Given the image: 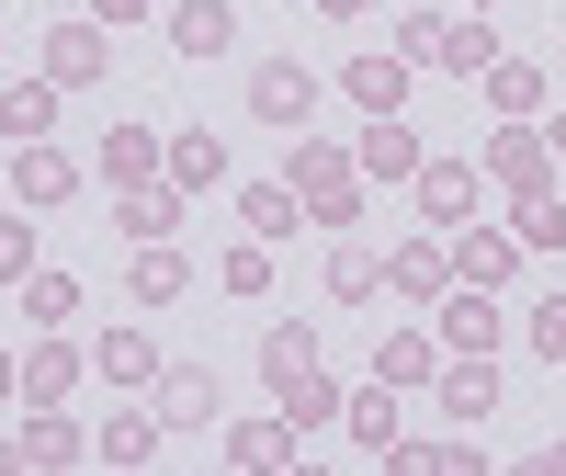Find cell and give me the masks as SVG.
<instances>
[{
  "label": "cell",
  "instance_id": "obj_3",
  "mask_svg": "<svg viewBox=\"0 0 566 476\" xmlns=\"http://www.w3.org/2000/svg\"><path fill=\"white\" fill-rule=\"evenodd\" d=\"M544 148H555L544 125H499V136H488V170L510 182V205H533V194H555V170H544Z\"/></svg>",
  "mask_w": 566,
  "mask_h": 476
},
{
  "label": "cell",
  "instance_id": "obj_18",
  "mask_svg": "<svg viewBox=\"0 0 566 476\" xmlns=\"http://www.w3.org/2000/svg\"><path fill=\"white\" fill-rule=\"evenodd\" d=\"M239 216H250V238H295L306 227V194H295V182H250Z\"/></svg>",
  "mask_w": 566,
  "mask_h": 476
},
{
  "label": "cell",
  "instance_id": "obj_9",
  "mask_svg": "<svg viewBox=\"0 0 566 476\" xmlns=\"http://www.w3.org/2000/svg\"><path fill=\"white\" fill-rule=\"evenodd\" d=\"M340 91H352L363 114H397V103H408V58H397V45H386V58L363 45V58H340Z\"/></svg>",
  "mask_w": 566,
  "mask_h": 476
},
{
  "label": "cell",
  "instance_id": "obj_8",
  "mask_svg": "<svg viewBox=\"0 0 566 476\" xmlns=\"http://www.w3.org/2000/svg\"><path fill=\"white\" fill-rule=\"evenodd\" d=\"M159 420L170 432H205L216 420V363H159Z\"/></svg>",
  "mask_w": 566,
  "mask_h": 476
},
{
  "label": "cell",
  "instance_id": "obj_1",
  "mask_svg": "<svg viewBox=\"0 0 566 476\" xmlns=\"http://www.w3.org/2000/svg\"><path fill=\"white\" fill-rule=\"evenodd\" d=\"M295 194H306V227H352L363 216V159L328 148V136H295Z\"/></svg>",
  "mask_w": 566,
  "mask_h": 476
},
{
  "label": "cell",
  "instance_id": "obj_28",
  "mask_svg": "<svg viewBox=\"0 0 566 476\" xmlns=\"http://www.w3.org/2000/svg\"><path fill=\"white\" fill-rule=\"evenodd\" d=\"M352 443H363V454H397V397H386V374H374V397H352Z\"/></svg>",
  "mask_w": 566,
  "mask_h": 476
},
{
  "label": "cell",
  "instance_id": "obj_20",
  "mask_svg": "<svg viewBox=\"0 0 566 476\" xmlns=\"http://www.w3.org/2000/svg\"><path fill=\"white\" fill-rule=\"evenodd\" d=\"M374 374H386V386H431V374H442V341L397 329V341H374Z\"/></svg>",
  "mask_w": 566,
  "mask_h": 476
},
{
  "label": "cell",
  "instance_id": "obj_11",
  "mask_svg": "<svg viewBox=\"0 0 566 476\" xmlns=\"http://www.w3.org/2000/svg\"><path fill=\"white\" fill-rule=\"evenodd\" d=\"M464 205H476V159H419V216L464 227Z\"/></svg>",
  "mask_w": 566,
  "mask_h": 476
},
{
  "label": "cell",
  "instance_id": "obj_33",
  "mask_svg": "<svg viewBox=\"0 0 566 476\" xmlns=\"http://www.w3.org/2000/svg\"><path fill=\"white\" fill-rule=\"evenodd\" d=\"M374 283H386V272H374V250H352V238H340V250H328V296H340V307H363Z\"/></svg>",
  "mask_w": 566,
  "mask_h": 476
},
{
  "label": "cell",
  "instance_id": "obj_34",
  "mask_svg": "<svg viewBox=\"0 0 566 476\" xmlns=\"http://www.w3.org/2000/svg\"><path fill=\"white\" fill-rule=\"evenodd\" d=\"M442 34H453V12H408L397 23V58L408 69H442Z\"/></svg>",
  "mask_w": 566,
  "mask_h": 476
},
{
  "label": "cell",
  "instance_id": "obj_21",
  "mask_svg": "<svg viewBox=\"0 0 566 476\" xmlns=\"http://www.w3.org/2000/svg\"><path fill=\"white\" fill-rule=\"evenodd\" d=\"M148 170H159V136H148V125H114V148H103V182H114V194H136Z\"/></svg>",
  "mask_w": 566,
  "mask_h": 476
},
{
  "label": "cell",
  "instance_id": "obj_38",
  "mask_svg": "<svg viewBox=\"0 0 566 476\" xmlns=\"http://www.w3.org/2000/svg\"><path fill=\"white\" fill-rule=\"evenodd\" d=\"M34 272V216H0V283Z\"/></svg>",
  "mask_w": 566,
  "mask_h": 476
},
{
  "label": "cell",
  "instance_id": "obj_31",
  "mask_svg": "<svg viewBox=\"0 0 566 476\" xmlns=\"http://www.w3.org/2000/svg\"><path fill=\"white\" fill-rule=\"evenodd\" d=\"M283 454H295L283 420H239V432H227V465H283Z\"/></svg>",
  "mask_w": 566,
  "mask_h": 476
},
{
  "label": "cell",
  "instance_id": "obj_23",
  "mask_svg": "<svg viewBox=\"0 0 566 476\" xmlns=\"http://www.w3.org/2000/svg\"><path fill=\"white\" fill-rule=\"evenodd\" d=\"M80 454H91V443L69 432L57 408H23V465H80Z\"/></svg>",
  "mask_w": 566,
  "mask_h": 476
},
{
  "label": "cell",
  "instance_id": "obj_22",
  "mask_svg": "<svg viewBox=\"0 0 566 476\" xmlns=\"http://www.w3.org/2000/svg\"><path fill=\"white\" fill-rule=\"evenodd\" d=\"M488 103L499 114H544V69L533 58H488Z\"/></svg>",
  "mask_w": 566,
  "mask_h": 476
},
{
  "label": "cell",
  "instance_id": "obj_44",
  "mask_svg": "<svg viewBox=\"0 0 566 476\" xmlns=\"http://www.w3.org/2000/svg\"><path fill=\"white\" fill-rule=\"evenodd\" d=\"M328 12H363V0H328Z\"/></svg>",
  "mask_w": 566,
  "mask_h": 476
},
{
  "label": "cell",
  "instance_id": "obj_6",
  "mask_svg": "<svg viewBox=\"0 0 566 476\" xmlns=\"http://www.w3.org/2000/svg\"><path fill=\"white\" fill-rule=\"evenodd\" d=\"M12 194H23L34 216H45V205H69V194H80V159H69V148H45V136H34V148H12Z\"/></svg>",
  "mask_w": 566,
  "mask_h": 476
},
{
  "label": "cell",
  "instance_id": "obj_19",
  "mask_svg": "<svg viewBox=\"0 0 566 476\" xmlns=\"http://www.w3.org/2000/svg\"><path fill=\"white\" fill-rule=\"evenodd\" d=\"M272 408H283V432H328V420H340V386H328V374L306 363V374H295V386H283Z\"/></svg>",
  "mask_w": 566,
  "mask_h": 476
},
{
  "label": "cell",
  "instance_id": "obj_4",
  "mask_svg": "<svg viewBox=\"0 0 566 476\" xmlns=\"http://www.w3.org/2000/svg\"><path fill=\"white\" fill-rule=\"evenodd\" d=\"M510 272H522V227H476V216H464L453 227V283H488V296H499Z\"/></svg>",
  "mask_w": 566,
  "mask_h": 476
},
{
  "label": "cell",
  "instance_id": "obj_24",
  "mask_svg": "<svg viewBox=\"0 0 566 476\" xmlns=\"http://www.w3.org/2000/svg\"><path fill=\"white\" fill-rule=\"evenodd\" d=\"M114 227L136 238V250H148V238H170V227H181V194H148V182H136V194L114 205Z\"/></svg>",
  "mask_w": 566,
  "mask_h": 476
},
{
  "label": "cell",
  "instance_id": "obj_2",
  "mask_svg": "<svg viewBox=\"0 0 566 476\" xmlns=\"http://www.w3.org/2000/svg\"><path fill=\"white\" fill-rule=\"evenodd\" d=\"M306 114H317V69H295V58H261V69H250V125L306 136Z\"/></svg>",
  "mask_w": 566,
  "mask_h": 476
},
{
  "label": "cell",
  "instance_id": "obj_25",
  "mask_svg": "<svg viewBox=\"0 0 566 476\" xmlns=\"http://www.w3.org/2000/svg\"><path fill=\"white\" fill-rule=\"evenodd\" d=\"M170 182H181V194L227 182V136H170Z\"/></svg>",
  "mask_w": 566,
  "mask_h": 476
},
{
  "label": "cell",
  "instance_id": "obj_26",
  "mask_svg": "<svg viewBox=\"0 0 566 476\" xmlns=\"http://www.w3.org/2000/svg\"><path fill=\"white\" fill-rule=\"evenodd\" d=\"M69 386H80V352H57V341H45V352L23 363V408H57Z\"/></svg>",
  "mask_w": 566,
  "mask_h": 476
},
{
  "label": "cell",
  "instance_id": "obj_13",
  "mask_svg": "<svg viewBox=\"0 0 566 476\" xmlns=\"http://www.w3.org/2000/svg\"><path fill=\"white\" fill-rule=\"evenodd\" d=\"M159 432H170V420H159V397H148V408H114L103 432H91V454H103V465H148Z\"/></svg>",
  "mask_w": 566,
  "mask_h": 476
},
{
  "label": "cell",
  "instance_id": "obj_15",
  "mask_svg": "<svg viewBox=\"0 0 566 476\" xmlns=\"http://www.w3.org/2000/svg\"><path fill=\"white\" fill-rule=\"evenodd\" d=\"M91 374H103V386H159V352L136 341V329H103V341H91Z\"/></svg>",
  "mask_w": 566,
  "mask_h": 476
},
{
  "label": "cell",
  "instance_id": "obj_29",
  "mask_svg": "<svg viewBox=\"0 0 566 476\" xmlns=\"http://www.w3.org/2000/svg\"><path fill=\"white\" fill-rule=\"evenodd\" d=\"M216 283L227 296H272V238H239V250L216 261Z\"/></svg>",
  "mask_w": 566,
  "mask_h": 476
},
{
  "label": "cell",
  "instance_id": "obj_40",
  "mask_svg": "<svg viewBox=\"0 0 566 476\" xmlns=\"http://www.w3.org/2000/svg\"><path fill=\"white\" fill-rule=\"evenodd\" d=\"M159 0H91V23H148Z\"/></svg>",
  "mask_w": 566,
  "mask_h": 476
},
{
  "label": "cell",
  "instance_id": "obj_27",
  "mask_svg": "<svg viewBox=\"0 0 566 476\" xmlns=\"http://www.w3.org/2000/svg\"><path fill=\"white\" fill-rule=\"evenodd\" d=\"M23 318H34V329H69V318H80V283H69V272H23Z\"/></svg>",
  "mask_w": 566,
  "mask_h": 476
},
{
  "label": "cell",
  "instance_id": "obj_30",
  "mask_svg": "<svg viewBox=\"0 0 566 476\" xmlns=\"http://www.w3.org/2000/svg\"><path fill=\"white\" fill-rule=\"evenodd\" d=\"M386 272H397V296H442V283H453V250H431V238H419V250H397Z\"/></svg>",
  "mask_w": 566,
  "mask_h": 476
},
{
  "label": "cell",
  "instance_id": "obj_5",
  "mask_svg": "<svg viewBox=\"0 0 566 476\" xmlns=\"http://www.w3.org/2000/svg\"><path fill=\"white\" fill-rule=\"evenodd\" d=\"M431 386H442V420H464V432H476V420L499 408V363H488V352H453Z\"/></svg>",
  "mask_w": 566,
  "mask_h": 476
},
{
  "label": "cell",
  "instance_id": "obj_32",
  "mask_svg": "<svg viewBox=\"0 0 566 476\" xmlns=\"http://www.w3.org/2000/svg\"><path fill=\"white\" fill-rule=\"evenodd\" d=\"M136 296H148V307L181 296V250H170V238H148V250H136Z\"/></svg>",
  "mask_w": 566,
  "mask_h": 476
},
{
  "label": "cell",
  "instance_id": "obj_39",
  "mask_svg": "<svg viewBox=\"0 0 566 476\" xmlns=\"http://www.w3.org/2000/svg\"><path fill=\"white\" fill-rule=\"evenodd\" d=\"M555 238H566V205L533 194V205H522V250H555Z\"/></svg>",
  "mask_w": 566,
  "mask_h": 476
},
{
  "label": "cell",
  "instance_id": "obj_7",
  "mask_svg": "<svg viewBox=\"0 0 566 476\" xmlns=\"http://www.w3.org/2000/svg\"><path fill=\"white\" fill-rule=\"evenodd\" d=\"M227 45H239L227 0H170V58H227Z\"/></svg>",
  "mask_w": 566,
  "mask_h": 476
},
{
  "label": "cell",
  "instance_id": "obj_42",
  "mask_svg": "<svg viewBox=\"0 0 566 476\" xmlns=\"http://www.w3.org/2000/svg\"><path fill=\"white\" fill-rule=\"evenodd\" d=\"M544 136H555V148H566V114H555V125H544Z\"/></svg>",
  "mask_w": 566,
  "mask_h": 476
},
{
  "label": "cell",
  "instance_id": "obj_16",
  "mask_svg": "<svg viewBox=\"0 0 566 476\" xmlns=\"http://www.w3.org/2000/svg\"><path fill=\"white\" fill-rule=\"evenodd\" d=\"M306 363H317V329H306V318H283V329H261V386H272V397L295 386Z\"/></svg>",
  "mask_w": 566,
  "mask_h": 476
},
{
  "label": "cell",
  "instance_id": "obj_43",
  "mask_svg": "<svg viewBox=\"0 0 566 476\" xmlns=\"http://www.w3.org/2000/svg\"><path fill=\"white\" fill-rule=\"evenodd\" d=\"M464 12H499V0H464Z\"/></svg>",
  "mask_w": 566,
  "mask_h": 476
},
{
  "label": "cell",
  "instance_id": "obj_36",
  "mask_svg": "<svg viewBox=\"0 0 566 476\" xmlns=\"http://www.w3.org/2000/svg\"><path fill=\"white\" fill-rule=\"evenodd\" d=\"M522 329H533V352H544V363H555V374H566V296H544V307H533V318H522Z\"/></svg>",
  "mask_w": 566,
  "mask_h": 476
},
{
  "label": "cell",
  "instance_id": "obj_37",
  "mask_svg": "<svg viewBox=\"0 0 566 476\" xmlns=\"http://www.w3.org/2000/svg\"><path fill=\"white\" fill-rule=\"evenodd\" d=\"M488 58H499V45H488V23H464V12H453V34H442V69H488Z\"/></svg>",
  "mask_w": 566,
  "mask_h": 476
},
{
  "label": "cell",
  "instance_id": "obj_14",
  "mask_svg": "<svg viewBox=\"0 0 566 476\" xmlns=\"http://www.w3.org/2000/svg\"><path fill=\"white\" fill-rule=\"evenodd\" d=\"M45 125H57V80H12L0 91V136H12V148H34Z\"/></svg>",
  "mask_w": 566,
  "mask_h": 476
},
{
  "label": "cell",
  "instance_id": "obj_41",
  "mask_svg": "<svg viewBox=\"0 0 566 476\" xmlns=\"http://www.w3.org/2000/svg\"><path fill=\"white\" fill-rule=\"evenodd\" d=\"M12 397H23V363H12V352H0V408H12Z\"/></svg>",
  "mask_w": 566,
  "mask_h": 476
},
{
  "label": "cell",
  "instance_id": "obj_12",
  "mask_svg": "<svg viewBox=\"0 0 566 476\" xmlns=\"http://www.w3.org/2000/svg\"><path fill=\"white\" fill-rule=\"evenodd\" d=\"M499 307H488V283H453V307H442V352H499Z\"/></svg>",
  "mask_w": 566,
  "mask_h": 476
},
{
  "label": "cell",
  "instance_id": "obj_35",
  "mask_svg": "<svg viewBox=\"0 0 566 476\" xmlns=\"http://www.w3.org/2000/svg\"><path fill=\"white\" fill-rule=\"evenodd\" d=\"M397 465H419V476H464V465H476V443H397Z\"/></svg>",
  "mask_w": 566,
  "mask_h": 476
},
{
  "label": "cell",
  "instance_id": "obj_10",
  "mask_svg": "<svg viewBox=\"0 0 566 476\" xmlns=\"http://www.w3.org/2000/svg\"><path fill=\"white\" fill-rule=\"evenodd\" d=\"M352 159H363V182H419V136L397 114H363V148Z\"/></svg>",
  "mask_w": 566,
  "mask_h": 476
},
{
  "label": "cell",
  "instance_id": "obj_17",
  "mask_svg": "<svg viewBox=\"0 0 566 476\" xmlns=\"http://www.w3.org/2000/svg\"><path fill=\"white\" fill-rule=\"evenodd\" d=\"M45 80H57V91L103 80V23H57V45H45Z\"/></svg>",
  "mask_w": 566,
  "mask_h": 476
}]
</instances>
